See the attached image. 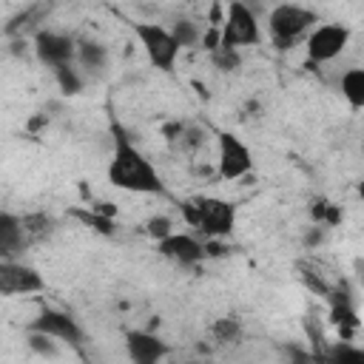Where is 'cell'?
<instances>
[{
    "label": "cell",
    "mask_w": 364,
    "mask_h": 364,
    "mask_svg": "<svg viewBox=\"0 0 364 364\" xmlns=\"http://www.w3.org/2000/svg\"><path fill=\"white\" fill-rule=\"evenodd\" d=\"M105 176L114 188L128 191V193H145V196H162L165 193L162 176L154 168V162L117 125H114V151H111Z\"/></svg>",
    "instance_id": "obj_1"
},
{
    "label": "cell",
    "mask_w": 364,
    "mask_h": 364,
    "mask_svg": "<svg viewBox=\"0 0 364 364\" xmlns=\"http://www.w3.org/2000/svg\"><path fill=\"white\" fill-rule=\"evenodd\" d=\"M182 219L205 239H228L236 228L239 208L222 196H191L179 205Z\"/></svg>",
    "instance_id": "obj_2"
},
{
    "label": "cell",
    "mask_w": 364,
    "mask_h": 364,
    "mask_svg": "<svg viewBox=\"0 0 364 364\" xmlns=\"http://www.w3.org/2000/svg\"><path fill=\"white\" fill-rule=\"evenodd\" d=\"M316 23L318 14L299 3H276L267 11V34L276 43V48H293L301 37H307V31Z\"/></svg>",
    "instance_id": "obj_3"
},
{
    "label": "cell",
    "mask_w": 364,
    "mask_h": 364,
    "mask_svg": "<svg viewBox=\"0 0 364 364\" xmlns=\"http://www.w3.org/2000/svg\"><path fill=\"white\" fill-rule=\"evenodd\" d=\"M262 43L259 14L242 0H230L225 6V17L219 23V48H250Z\"/></svg>",
    "instance_id": "obj_4"
},
{
    "label": "cell",
    "mask_w": 364,
    "mask_h": 364,
    "mask_svg": "<svg viewBox=\"0 0 364 364\" xmlns=\"http://www.w3.org/2000/svg\"><path fill=\"white\" fill-rule=\"evenodd\" d=\"M131 31L139 40V46H142V51H145V57L154 68H159L165 74H171L176 68V60H179L182 48L173 40L168 26H162L156 20H136V23H131Z\"/></svg>",
    "instance_id": "obj_5"
},
{
    "label": "cell",
    "mask_w": 364,
    "mask_h": 364,
    "mask_svg": "<svg viewBox=\"0 0 364 364\" xmlns=\"http://www.w3.org/2000/svg\"><path fill=\"white\" fill-rule=\"evenodd\" d=\"M253 171V151L250 145L233 134V131H219L216 134V173L225 182H236Z\"/></svg>",
    "instance_id": "obj_6"
},
{
    "label": "cell",
    "mask_w": 364,
    "mask_h": 364,
    "mask_svg": "<svg viewBox=\"0 0 364 364\" xmlns=\"http://www.w3.org/2000/svg\"><path fill=\"white\" fill-rule=\"evenodd\" d=\"M350 26L344 23H316L310 31H307V40H304V51H307V60L321 65V63H333L336 57L344 54V48L350 46Z\"/></svg>",
    "instance_id": "obj_7"
},
{
    "label": "cell",
    "mask_w": 364,
    "mask_h": 364,
    "mask_svg": "<svg viewBox=\"0 0 364 364\" xmlns=\"http://www.w3.org/2000/svg\"><path fill=\"white\" fill-rule=\"evenodd\" d=\"M46 290V279L23 259H0V296H34Z\"/></svg>",
    "instance_id": "obj_8"
},
{
    "label": "cell",
    "mask_w": 364,
    "mask_h": 364,
    "mask_svg": "<svg viewBox=\"0 0 364 364\" xmlns=\"http://www.w3.org/2000/svg\"><path fill=\"white\" fill-rule=\"evenodd\" d=\"M28 330H40V333H46V336H51L63 344H71V347L82 344V327L77 324V318L68 316L65 310H57V307H43L31 318Z\"/></svg>",
    "instance_id": "obj_9"
},
{
    "label": "cell",
    "mask_w": 364,
    "mask_h": 364,
    "mask_svg": "<svg viewBox=\"0 0 364 364\" xmlns=\"http://www.w3.org/2000/svg\"><path fill=\"white\" fill-rule=\"evenodd\" d=\"M34 54L46 68H60L65 63H74L77 54V43L63 34V31H51V28H37L34 34Z\"/></svg>",
    "instance_id": "obj_10"
},
{
    "label": "cell",
    "mask_w": 364,
    "mask_h": 364,
    "mask_svg": "<svg viewBox=\"0 0 364 364\" xmlns=\"http://www.w3.org/2000/svg\"><path fill=\"white\" fill-rule=\"evenodd\" d=\"M156 250H159L165 259H171V262H176V264H182V267H193V264H199V262L208 259V256H205V242H202L196 233L171 230L165 239L156 242Z\"/></svg>",
    "instance_id": "obj_11"
},
{
    "label": "cell",
    "mask_w": 364,
    "mask_h": 364,
    "mask_svg": "<svg viewBox=\"0 0 364 364\" xmlns=\"http://www.w3.org/2000/svg\"><path fill=\"white\" fill-rule=\"evenodd\" d=\"M125 353L136 364H156L168 355V344L151 330H128L125 333Z\"/></svg>",
    "instance_id": "obj_12"
},
{
    "label": "cell",
    "mask_w": 364,
    "mask_h": 364,
    "mask_svg": "<svg viewBox=\"0 0 364 364\" xmlns=\"http://www.w3.org/2000/svg\"><path fill=\"white\" fill-rule=\"evenodd\" d=\"M28 236L23 230V216L0 210V259H20L28 250Z\"/></svg>",
    "instance_id": "obj_13"
},
{
    "label": "cell",
    "mask_w": 364,
    "mask_h": 364,
    "mask_svg": "<svg viewBox=\"0 0 364 364\" xmlns=\"http://www.w3.org/2000/svg\"><path fill=\"white\" fill-rule=\"evenodd\" d=\"M74 63H80L88 74H100L105 65H108V48L97 40H82L77 43V54H74Z\"/></svg>",
    "instance_id": "obj_14"
},
{
    "label": "cell",
    "mask_w": 364,
    "mask_h": 364,
    "mask_svg": "<svg viewBox=\"0 0 364 364\" xmlns=\"http://www.w3.org/2000/svg\"><path fill=\"white\" fill-rule=\"evenodd\" d=\"M338 88H341V97L347 100V105L353 111L364 108V68H358V65L347 68L338 80Z\"/></svg>",
    "instance_id": "obj_15"
},
{
    "label": "cell",
    "mask_w": 364,
    "mask_h": 364,
    "mask_svg": "<svg viewBox=\"0 0 364 364\" xmlns=\"http://www.w3.org/2000/svg\"><path fill=\"white\" fill-rule=\"evenodd\" d=\"M54 228H57V222H54L51 213L37 210V213H26V216H23V230H26V236H28V245L48 239V236L54 233Z\"/></svg>",
    "instance_id": "obj_16"
},
{
    "label": "cell",
    "mask_w": 364,
    "mask_h": 364,
    "mask_svg": "<svg viewBox=\"0 0 364 364\" xmlns=\"http://www.w3.org/2000/svg\"><path fill=\"white\" fill-rule=\"evenodd\" d=\"M68 216L80 219L85 228H91V230H97V233H102V236H111V233L117 230L114 219L105 216V213H100V210H94V208H74V210H68Z\"/></svg>",
    "instance_id": "obj_17"
},
{
    "label": "cell",
    "mask_w": 364,
    "mask_h": 364,
    "mask_svg": "<svg viewBox=\"0 0 364 364\" xmlns=\"http://www.w3.org/2000/svg\"><path fill=\"white\" fill-rule=\"evenodd\" d=\"M242 333H245V327L236 316H222L210 324V338L216 344H236L242 338Z\"/></svg>",
    "instance_id": "obj_18"
},
{
    "label": "cell",
    "mask_w": 364,
    "mask_h": 364,
    "mask_svg": "<svg viewBox=\"0 0 364 364\" xmlns=\"http://www.w3.org/2000/svg\"><path fill=\"white\" fill-rule=\"evenodd\" d=\"M171 34H173V40L179 43L182 51H185V48H196L199 40H202V28H199L191 17H176L173 26H171Z\"/></svg>",
    "instance_id": "obj_19"
},
{
    "label": "cell",
    "mask_w": 364,
    "mask_h": 364,
    "mask_svg": "<svg viewBox=\"0 0 364 364\" xmlns=\"http://www.w3.org/2000/svg\"><path fill=\"white\" fill-rule=\"evenodd\" d=\"M54 77H57L63 94H80L82 85H85V80H82V74H80V68L74 63H65V65L54 68Z\"/></svg>",
    "instance_id": "obj_20"
},
{
    "label": "cell",
    "mask_w": 364,
    "mask_h": 364,
    "mask_svg": "<svg viewBox=\"0 0 364 364\" xmlns=\"http://www.w3.org/2000/svg\"><path fill=\"white\" fill-rule=\"evenodd\" d=\"M182 151H188V154H196L205 142H208V134L199 128V125H182V131H179V136L173 139Z\"/></svg>",
    "instance_id": "obj_21"
},
{
    "label": "cell",
    "mask_w": 364,
    "mask_h": 364,
    "mask_svg": "<svg viewBox=\"0 0 364 364\" xmlns=\"http://www.w3.org/2000/svg\"><path fill=\"white\" fill-rule=\"evenodd\" d=\"M321 358L347 364V361H358V358H364V353H361L358 347H350V341H336V344H330V347H327V353H324Z\"/></svg>",
    "instance_id": "obj_22"
},
{
    "label": "cell",
    "mask_w": 364,
    "mask_h": 364,
    "mask_svg": "<svg viewBox=\"0 0 364 364\" xmlns=\"http://www.w3.org/2000/svg\"><path fill=\"white\" fill-rule=\"evenodd\" d=\"M28 347H31L34 353H40V355H48V358H54V355L60 353V350H57V338L40 333V330H28Z\"/></svg>",
    "instance_id": "obj_23"
},
{
    "label": "cell",
    "mask_w": 364,
    "mask_h": 364,
    "mask_svg": "<svg viewBox=\"0 0 364 364\" xmlns=\"http://www.w3.org/2000/svg\"><path fill=\"white\" fill-rule=\"evenodd\" d=\"M173 230V222H171V216H151L148 222H145V233L154 239V242H159V239H165L168 233Z\"/></svg>",
    "instance_id": "obj_24"
},
{
    "label": "cell",
    "mask_w": 364,
    "mask_h": 364,
    "mask_svg": "<svg viewBox=\"0 0 364 364\" xmlns=\"http://www.w3.org/2000/svg\"><path fill=\"white\" fill-rule=\"evenodd\" d=\"M210 60H213V65H216L219 71H236V65H239V51H236V48H216V51H210Z\"/></svg>",
    "instance_id": "obj_25"
},
{
    "label": "cell",
    "mask_w": 364,
    "mask_h": 364,
    "mask_svg": "<svg viewBox=\"0 0 364 364\" xmlns=\"http://www.w3.org/2000/svg\"><path fill=\"white\" fill-rule=\"evenodd\" d=\"M324 230H327V228H324V225H318V222H316V225H310V228H307V233H304V245H307V247H318V245L324 242Z\"/></svg>",
    "instance_id": "obj_26"
}]
</instances>
